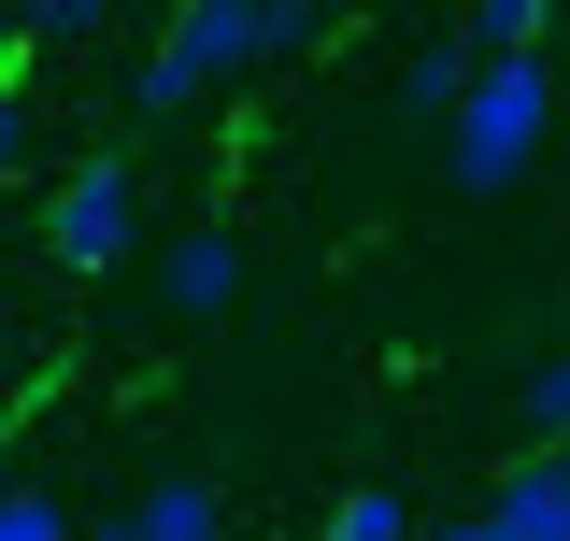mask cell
Masks as SVG:
<instances>
[{
	"instance_id": "cell-1",
	"label": "cell",
	"mask_w": 570,
	"mask_h": 541,
	"mask_svg": "<svg viewBox=\"0 0 570 541\" xmlns=\"http://www.w3.org/2000/svg\"><path fill=\"white\" fill-rule=\"evenodd\" d=\"M314 29H328L314 0H186V14H171V29L142 43V71H129V115H157V129H171V115H200L228 71L285 58V43H314Z\"/></svg>"
},
{
	"instance_id": "cell-2",
	"label": "cell",
	"mask_w": 570,
	"mask_h": 541,
	"mask_svg": "<svg viewBox=\"0 0 570 541\" xmlns=\"http://www.w3.org/2000/svg\"><path fill=\"white\" fill-rule=\"evenodd\" d=\"M542 142H557V58H471L456 115H442V171L471 200H499V186L542 171Z\"/></svg>"
},
{
	"instance_id": "cell-3",
	"label": "cell",
	"mask_w": 570,
	"mask_h": 541,
	"mask_svg": "<svg viewBox=\"0 0 570 541\" xmlns=\"http://www.w3.org/2000/svg\"><path fill=\"white\" fill-rule=\"evenodd\" d=\"M129 243H142V157H71L58 186H43V257L86 285V270H129Z\"/></svg>"
},
{
	"instance_id": "cell-4",
	"label": "cell",
	"mask_w": 570,
	"mask_h": 541,
	"mask_svg": "<svg viewBox=\"0 0 570 541\" xmlns=\"http://www.w3.org/2000/svg\"><path fill=\"white\" fill-rule=\"evenodd\" d=\"M471 528H485V541H570V442H528Z\"/></svg>"
},
{
	"instance_id": "cell-5",
	"label": "cell",
	"mask_w": 570,
	"mask_h": 541,
	"mask_svg": "<svg viewBox=\"0 0 570 541\" xmlns=\"http://www.w3.org/2000/svg\"><path fill=\"white\" fill-rule=\"evenodd\" d=\"M71 541H228V499L200 471H171V484H142L129 513H100V528H71Z\"/></svg>"
},
{
	"instance_id": "cell-6",
	"label": "cell",
	"mask_w": 570,
	"mask_h": 541,
	"mask_svg": "<svg viewBox=\"0 0 570 541\" xmlns=\"http://www.w3.org/2000/svg\"><path fill=\"white\" fill-rule=\"evenodd\" d=\"M157 299H171L186 328L228 314V299H243V228H171V285H157Z\"/></svg>"
},
{
	"instance_id": "cell-7",
	"label": "cell",
	"mask_w": 570,
	"mask_h": 541,
	"mask_svg": "<svg viewBox=\"0 0 570 541\" xmlns=\"http://www.w3.org/2000/svg\"><path fill=\"white\" fill-rule=\"evenodd\" d=\"M456 86H471V58H456V29H428L414 58H400V115H428V129H442V115H456Z\"/></svg>"
},
{
	"instance_id": "cell-8",
	"label": "cell",
	"mask_w": 570,
	"mask_h": 541,
	"mask_svg": "<svg viewBox=\"0 0 570 541\" xmlns=\"http://www.w3.org/2000/svg\"><path fill=\"white\" fill-rule=\"evenodd\" d=\"M414 528H428V513L400 499V484H343V499H328V528H314V541H414Z\"/></svg>"
},
{
	"instance_id": "cell-9",
	"label": "cell",
	"mask_w": 570,
	"mask_h": 541,
	"mask_svg": "<svg viewBox=\"0 0 570 541\" xmlns=\"http://www.w3.org/2000/svg\"><path fill=\"white\" fill-rule=\"evenodd\" d=\"M542 29H557L542 0H485V14L456 29V58H542Z\"/></svg>"
},
{
	"instance_id": "cell-10",
	"label": "cell",
	"mask_w": 570,
	"mask_h": 541,
	"mask_svg": "<svg viewBox=\"0 0 570 541\" xmlns=\"http://www.w3.org/2000/svg\"><path fill=\"white\" fill-rule=\"evenodd\" d=\"M0 541H71V513H58V484H0Z\"/></svg>"
},
{
	"instance_id": "cell-11",
	"label": "cell",
	"mask_w": 570,
	"mask_h": 541,
	"mask_svg": "<svg viewBox=\"0 0 570 541\" xmlns=\"http://www.w3.org/2000/svg\"><path fill=\"white\" fill-rule=\"evenodd\" d=\"M528 427H542V442H570V342L528 371Z\"/></svg>"
},
{
	"instance_id": "cell-12",
	"label": "cell",
	"mask_w": 570,
	"mask_h": 541,
	"mask_svg": "<svg viewBox=\"0 0 570 541\" xmlns=\"http://www.w3.org/2000/svg\"><path fill=\"white\" fill-rule=\"evenodd\" d=\"M14 58H29V14H0V71H14Z\"/></svg>"
},
{
	"instance_id": "cell-13",
	"label": "cell",
	"mask_w": 570,
	"mask_h": 541,
	"mask_svg": "<svg viewBox=\"0 0 570 541\" xmlns=\"http://www.w3.org/2000/svg\"><path fill=\"white\" fill-rule=\"evenodd\" d=\"M14 142H29V129H14V86H0V171H14Z\"/></svg>"
},
{
	"instance_id": "cell-14",
	"label": "cell",
	"mask_w": 570,
	"mask_h": 541,
	"mask_svg": "<svg viewBox=\"0 0 570 541\" xmlns=\"http://www.w3.org/2000/svg\"><path fill=\"white\" fill-rule=\"evenodd\" d=\"M414 541H485V528H471V513H442V528H414Z\"/></svg>"
}]
</instances>
